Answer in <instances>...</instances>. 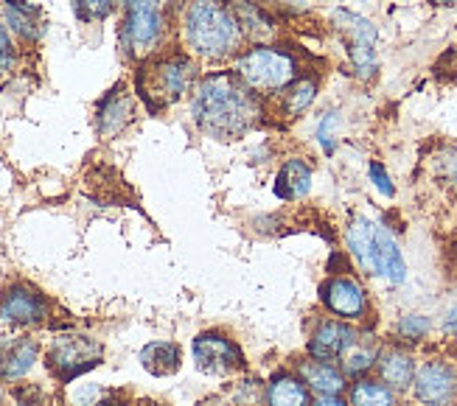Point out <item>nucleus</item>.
I'll return each instance as SVG.
<instances>
[{
    "mask_svg": "<svg viewBox=\"0 0 457 406\" xmlns=\"http://www.w3.org/2000/svg\"><path fill=\"white\" fill-rule=\"evenodd\" d=\"M191 115L203 135L213 140H236L262 120V104L233 70H213L196 81Z\"/></svg>",
    "mask_w": 457,
    "mask_h": 406,
    "instance_id": "f257e3e1",
    "label": "nucleus"
},
{
    "mask_svg": "<svg viewBox=\"0 0 457 406\" xmlns=\"http://www.w3.org/2000/svg\"><path fill=\"white\" fill-rule=\"evenodd\" d=\"M183 37L196 56L211 62H222L245 43L230 6L222 0H191L183 14Z\"/></svg>",
    "mask_w": 457,
    "mask_h": 406,
    "instance_id": "f03ea898",
    "label": "nucleus"
},
{
    "mask_svg": "<svg viewBox=\"0 0 457 406\" xmlns=\"http://www.w3.org/2000/svg\"><path fill=\"white\" fill-rule=\"evenodd\" d=\"M196 81V62L191 56L174 54L163 56L137 73V93L152 110H163L169 104H177Z\"/></svg>",
    "mask_w": 457,
    "mask_h": 406,
    "instance_id": "7ed1b4c3",
    "label": "nucleus"
},
{
    "mask_svg": "<svg viewBox=\"0 0 457 406\" xmlns=\"http://www.w3.org/2000/svg\"><path fill=\"white\" fill-rule=\"evenodd\" d=\"M233 73L242 79V85L253 93H281L295 81L297 68H295V59L287 51L258 46L236 59Z\"/></svg>",
    "mask_w": 457,
    "mask_h": 406,
    "instance_id": "20e7f679",
    "label": "nucleus"
},
{
    "mask_svg": "<svg viewBox=\"0 0 457 406\" xmlns=\"http://www.w3.org/2000/svg\"><path fill=\"white\" fill-rule=\"evenodd\" d=\"M166 37L163 0H124L121 43L127 56L146 59L161 48Z\"/></svg>",
    "mask_w": 457,
    "mask_h": 406,
    "instance_id": "39448f33",
    "label": "nucleus"
},
{
    "mask_svg": "<svg viewBox=\"0 0 457 406\" xmlns=\"http://www.w3.org/2000/svg\"><path fill=\"white\" fill-rule=\"evenodd\" d=\"M102 359H104L102 342H96L93 336L85 334H59L56 339H51L46 353L48 370L62 384H73L79 376L90 373L93 368L102 364Z\"/></svg>",
    "mask_w": 457,
    "mask_h": 406,
    "instance_id": "423d86ee",
    "label": "nucleus"
},
{
    "mask_svg": "<svg viewBox=\"0 0 457 406\" xmlns=\"http://www.w3.org/2000/svg\"><path fill=\"white\" fill-rule=\"evenodd\" d=\"M334 26L348 37V54L353 70L360 79H373L379 65H376V26L368 17L348 12V9H337L334 12Z\"/></svg>",
    "mask_w": 457,
    "mask_h": 406,
    "instance_id": "0eeeda50",
    "label": "nucleus"
},
{
    "mask_svg": "<svg viewBox=\"0 0 457 406\" xmlns=\"http://www.w3.org/2000/svg\"><path fill=\"white\" fill-rule=\"evenodd\" d=\"M191 353H194L196 368L208 376H230L236 370H242V364H245L242 348L225 334H216V331H205L200 336H194Z\"/></svg>",
    "mask_w": 457,
    "mask_h": 406,
    "instance_id": "6e6552de",
    "label": "nucleus"
},
{
    "mask_svg": "<svg viewBox=\"0 0 457 406\" xmlns=\"http://www.w3.org/2000/svg\"><path fill=\"white\" fill-rule=\"evenodd\" d=\"M415 398L424 406H449L457 398V373L446 361H427L415 373Z\"/></svg>",
    "mask_w": 457,
    "mask_h": 406,
    "instance_id": "1a4fd4ad",
    "label": "nucleus"
},
{
    "mask_svg": "<svg viewBox=\"0 0 457 406\" xmlns=\"http://www.w3.org/2000/svg\"><path fill=\"white\" fill-rule=\"evenodd\" d=\"M48 317V300L37 289L17 283L0 297V319L12 325H39Z\"/></svg>",
    "mask_w": 457,
    "mask_h": 406,
    "instance_id": "9d476101",
    "label": "nucleus"
},
{
    "mask_svg": "<svg viewBox=\"0 0 457 406\" xmlns=\"http://www.w3.org/2000/svg\"><path fill=\"white\" fill-rule=\"evenodd\" d=\"M320 297L326 309L343 319H362L368 314V294L351 278H331L328 283H323Z\"/></svg>",
    "mask_w": 457,
    "mask_h": 406,
    "instance_id": "9b49d317",
    "label": "nucleus"
},
{
    "mask_svg": "<svg viewBox=\"0 0 457 406\" xmlns=\"http://www.w3.org/2000/svg\"><path fill=\"white\" fill-rule=\"evenodd\" d=\"M376 221L370 219H353L345 233V244L353 255V261L360 263V269L368 275H382V263H379V238H376Z\"/></svg>",
    "mask_w": 457,
    "mask_h": 406,
    "instance_id": "f8f14e48",
    "label": "nucleus"
},
{
    "mask_svg": "<svg viewBox=\"0 0 457 406\" xmlns=\"http://www.w3.org/2000/svg\"><path fill=\"white\" fill-rule=\"evenodd\" d=\"M135 112V98L129 95L127 87H115L110 90L102 101H98L96 110V127L102 137H115L127 129Z\"/></svg>",
    "mask_w": 457,
    "mask_h": 406,
    "instance_id": "ddd939ff",
    "label": "nucleus"
},
{
    "mask_svg": "<svg viewBox=\"0 0 457 406\" xmlns=\"http://www.w3.org/2000/svg\"><path fill=\"white\" fill-rule=\"evenodd\" d=\"M356 342V331L348 328L345 322H323L320 328H317L309 339V353L314 359H323V361H331V359H340L351 344Z\"/></svg>",
    "mask_w": 457,
    "mask_h": 406,
    "instance_id": "4468645a",
    "label": "nucleus"
},
{
    "mask_svg": "<svg viewBox=\"0 0 457 406\" xmlns=\"http://www.w3.org/2000/svg\"><path fill=\"white\" fill-rule=\"evenodd\" d=\"M37 342L29 336H4V356H0V381L23 378L37 361Z\"/></svg>",
    "mask_w": 457,
    "mask_h": 406,
    "instance_id": "2eb2a0df",
    "label": "nucleus"
},
{
    "mask_svg": "<svg viewBox=\"0 0 457 406\" xmlns=\"http://www.w3.org/2000/svg\"><path fill=\"white\" fill-rule=\"evenodd\" d=\"M0 9H4L6 26L26 43H37L46 31V20L43 12H39L29 0H0Z\"/></svg>",
    "mask_w": 457,
    "mask_h": 406,
    "instance_id": "dca6fc26",
    "label": "nucleus"
},
{
    "mask_svg": "<svg viewBox=\"0 0 457 406\" xmlns=\"http://www.w3.org/2000/svg\"><path fill=\"white\" fill-rule=\"evenodd\" d=\"M309 188H312V169L297 157L287 160L284 169L275 177V196L295 202V199H303L309 194Z\"/></svg>",
    "mask_w": 457,
    "mask_h": 406,
    "instance_id": "f3484780",
    "label": "nucleus"
},
{
    "mask_svg": "<svg viewBox=\"0 0 457 406\" xmlns=\"http://www.w3.org/2000/svg\"><path fill=\"white\" fill-rule=\"evenodd\" d=\"M301 381L309 384L314 393L320 395H340L345 390V378L343 373L334 368V364L323 361V359H314V361H303L301 368Z\"/></svg>",
    "mask_w": 457,
    "mask_h": 406,
    "instance_id": "a211bd4d",
    "label": "nucleus"
},
{
    "mask_svg": "<svg viewBox=\"0 0 457 406\" xmlns=\"http://www.w3.org/2000/svg\"><path fill=\"white\" fill-rule=\"evenodd\" d=\"M230 12H233L236 23H238V29H242L245 37H253V39L272 37L275 23H272V17H267V12L262 6L250 4V0H233Z\"/></svg>",
    "mask_w": 457,
    "mask_h": 406,
    "instance_id": "6ab92c4d",
    "label": "nucleus"
},
{
    "mask_svg": "<svg viewBox=\"0 0 457 406\" xmlns=\"http://www.w3.org/2000/svg\"><path fill=\"white\" fill-rule=\"evenodd\" d=\"M141 364L152 376H171L180 370V348L174 342H149L141 351Z\"/></svg>",
    "mask_w": 457,
    "mask_h": 406,
    "instance_id": "aec40b11",
    "label": "nucleus"
},
{
    "mask_svg": "<svg viewBox=\"0 0 457 406\" xmlns=\"http://www.w3.org/2000/svg\"><path fill=\"white\" fill-rule=\"evenodd\" d=\"M267 406H309L306 384L289 373H278L267 387Z\"/></svg>",
    "mask_w": 457,
    "mask_h": 406,
    "instance_id": "412c9836",
    "label": "nucleus"
},
{
    "mask_svg": "<svg viewBox=\"0 0 457 406\" xmlns=\"http://www.w3.org/2000/svg\"><path fill=\"white\" fill-rule=\"evenodd\" d=\"M379 373L390 390H407L415 378V361L402 351H387L379 356Z\"/></svg>",
    "mask_w": 457,
    "mask_h": 406,
    "instance_id": "4be33fe9",
    "label": "nucleus"
},
{
    "mask_svg": "<svg viewBox=\"0 0 457 406\" xmlns=\"http://www.w3.org/2000/svg\"><path fill=\"white\" fill-rule=\"evenodd\" d=\"M376 238H379V263H382V275L390 283H404L407 278V263L404 255L399 250V244L390 236V230L385 225L376 228Z\"/></svg>",
    "mask_w": 457,
    "mask_h": 406,
    "instance_id": "5701e85b",
    "label": "nucleus"
},
{
    "mask_svg": "<svg viewBox=\"0 0 457 406\" xmlns=\"http://www.w3.org/2000/svg\"><path fill=\"white\" fill-rule=\"evenodd\" d=\"M395 398H393V390L387 384H379V381H356L353 390H351V406H393Z\"/></svg>",
    "mask_w": 457,
    "mask_h": 406,
    "instance_id": "b1692460",
    "label": "nucleus"
},
{
    "mask_svg": "<svg viewBox=\"0 0 457 406\" xmlns=\"http://www.w3.org/2000/svg\"><path fill=\"white\" fill-rule=\"evenodd\" d=\"M314 93H317V85L312 79H297V81H292V85L284 90V110H287V115H301V112H306L309 110V104L314 101Z\"/></svg>",
    "mask_w": 457,
    "mask_h": 406,
    "instance_id": "393cba45",
    "label": "nucleus"
},
{
    "mask_svg": "<svg viewBox=\"0 0 457 406\" xmlns=\"http://www.w3.org/2000/svg\"><path fill=\"white\" fill-rule=\"evenodd\" d=\"M343 361H345V373L348 376H362L365 370L373 368L376 348H373V344H360V339H356L351 348L343 353Z\"/></svg>",
    "mask_w": 457,
    "mask_h": 406,
    "instance_id": "a878e982",
    "label": "nucleus"
},
{
    "mask_svg": "<svg viewBox=\"0 0 457 406\" xmlns=\"http://www.w3.org/2000/svg\"><path fill=\"white\" fill-rule=\"evenodd\" d=\"M115 393L98 387V384H79L76 390H71V403L73 406H112Z\"/></svg>",
    "mask_w": 457,
    "mask_h": 406,
    "instance_id": "bb28decb",
    "label": "nucleus"
},
{
    "mask_svg": "<svg viewBox=\"0 0 457 406\" xmlns=\"http://www.w3.org/2000/svg\"><path fill=\"white\" fill-rule=\"evenodd\" d=\"M73 4L82 20H104L112 14L118 0H73Z\"/></svg>",
    "mask_w": 457,
    "mask_h": 406,
    "instance_id": "cd10ccee",
    "label": "nucleus"
},
{
    "mask_svg": "<svg viewBox=\"0 0 457 406\" xmlns=\"http://www.w3.org/2000/svg\"><path fill=\"white\" fill-rule=\"evenodd\" d=\"M427 331H429V319L421 317V314H407V317H402V322H399V334H402L404 339H410V342L424 339Z\"/></svg>",
    "mask_w": 457,
    "mask_h": 406,
    "instance_id": "c85d7f7f",
    "label": "nucleus"
},
{
    "mask_svg": "<svg viewBox=\"0 0 457 406\" xmlns=\"http://www.w3.org/2000/svg\"><path fill=\"white\" fill-rule=\"evenodd\" d=\"M262 398H264V387L255 378L236 387V406H262Z\"/></svg>",
    "mask_w": 457,
    "mask_h": 406,
    "instance_id": "c756f323",
    "label": "nucleus"
},
{
    "mask_svg": "<svg viewBox=\"0 0 457 406\" xmlns=\"http://www.w3.org/2000/svg\"><path fill=\"white\" fill-rule=\"evenodd\" d=\"M340 127V115L337 112H326L323 120H320V127H317V140H320V146L326 154L334 152V129Z\"/></svg>",
    "mask_w": 457,
    "mask_h": 406,
    "instance_id": "7c9ffc66",
    "label": "nucleus"
},
{
    "mask_svg": "<svg viewBox=\"0 0 457 406\" xmlns=\"http://www.w3.org/2000/svg\"><path fill=\"white\" fill-rule=\"evenodd\" d=\"M368 171H370V179H373V186L379 188V194L390 199V196L395 194V188H393V182H390L387 171L382 169V162H370V166H368Z\"/></svg>",
    "mask_w": 457,
    "mask_h": 406,
    "instance_id": "2f4dec72",
    "label": "nucleus"
},
{
    "mask_svg": "<svg viewBox=\"0 0 457 406\" xmlns=\"http://www.w3.org/2000/svg\"><path fill=\"white\" fill-rule=\"evenodd\" d=\"M12 65H14V46H12V39H9L6 26L0 23V73L9 70Z\"/></svg>",
    "mask_w": 457,
    "mask_h": 406,
    "instance_id": "473e14b6",
    "label": "nucleus"
},
{
    "mask_svg": "<svg viewBox=\"0 0 457 406\" xmlns=\"http://www.w3.org/2000/svg\"><path fill=\"white\" fill-rule=\"evenodd\" d=\"M444 331L457 336V302L449 309V314H446V319H444Z\"/></svg>",
    "mask_w": 457,
    "mask_h": 406,
    "instance_id": "72a5a7b5",
    "label": "nucleus"
},
{
    "mask_svg": "<svg viewBox=\"0 0 457 406\" xmlns=\"http://www.w3.org/2000/svg\"><path fill=\"white\" fill-rule=\"evenodd\" d=\"M312 406H348L340 395H320Z\"/></svg>",
    "mask_w": 457,
    "mask_h": 406,
    "instance_id": "f704fd0d",
    "label": "nucleus"
},
{
    "mask_svg": "<svg viewBox=\"0 0 457 406\" xmlns=\"http://www.w3.org/2000/svg\"><path fill=\"white\" fill-rule=\"evenodd\" d=\"M446 174L457 182V152H452L449 160H446Z\"/></svg>",
    "mask_w": 457,
    "mask_h": 406,
    "instance_id": "c9c22d12",
    "label": "nucleus"
},
{
    "mask_svg": "<svg viewBox=\"0 0 457 406\" xmlns=\"http://www.w3.org/2000/svg\"><path fill=\"white\" fill-rule=\"evenodd\" d=\"M196 406H230V403H225V401H220V398H208V401L196 403Z\"/></svg>",
    "mask_w": 457,
    "mask_h": 406,
    "instance_id": "e433bc0d",
    "label": "nucleus"
}]
</instances>
